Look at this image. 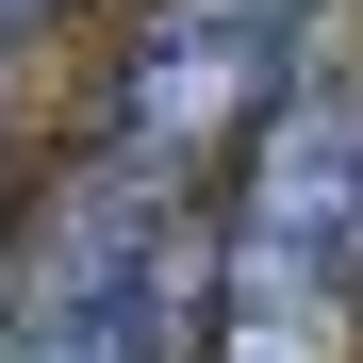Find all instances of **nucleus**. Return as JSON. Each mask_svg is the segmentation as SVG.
Wrapping results in <instances>:
<instances>
[{
	"instance_id": "nucleus-3",
	"label": "nucleus",
	"mask_w": 363,
	"mask_h": 363,
	"mask_svg": "<svg viewBox=\"0 0 363 363\" xmlns=\"http://www.w3.org/2000/svg\"><path fill=\"white\" fill-rule=\"evenodd\" d=\"M297 17H314V0H149L133 50H116L99 149L133 182H182V199H199V165L248 149L264 116L297 99Z\"/></svg>"
},
{
	"instance_id": "nucleus-2",
	"label": "nucleus",
	"mask_w": 363,
	"mask_h": 363,
	"mask_svg": "<svg viewBox=\"0 0 363 363\" xmlns=\"http://www.w3.org/2000/svg\"><path fill=\"white\" fill-rule=\"evenodd\" d=\"M363 330V99L297 83L248 133V199L215 231V347L199 363H347Z\"/></svg>"
},
{
	"instance_id": "nucleus-1",
	"label": "nucleus",
	"mask_w": 363,
	"mask_h": 363,
	"mask_svg": "<svg viewBox=\"0 0 363 363\" xmlns=\"http://www.w3.org/2000/svg\"><path fill=\"white\" fill-rule=\"evenodd\" d=\"M215 347V231L182 182H133L116 149L50 165V199L0 281V363H199Z\"/></svg>"
},
{
	"instance_id": "nucleus-4",
	"label": "nucleus",
	"mask_w": 363,
	"mask_h": 363,
	"mask_svg": "<svg viewBox=\"0 0 363 363\" xmlns=\"http://www.w3.org/2000/svg\"><path fill=\"white\" fill-rule=\"evenodd\" d=\"M0 17H50V0H0Z\"/></svg>"
}]
</instances>
